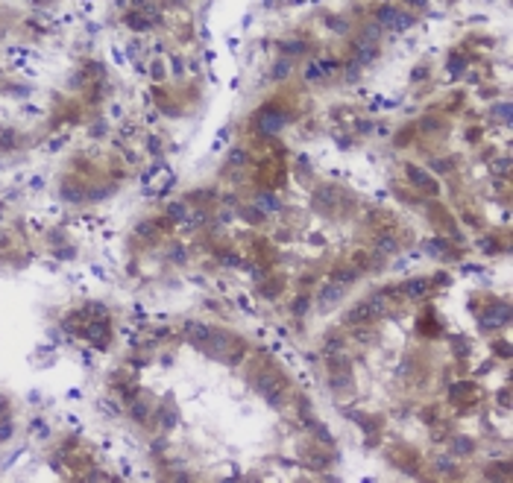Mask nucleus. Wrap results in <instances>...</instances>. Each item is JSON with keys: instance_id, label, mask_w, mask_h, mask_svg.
<instances>
[{"instance_id": "nucleus-1", "label": "nucleus", "mask_w": 513, "mask_h": 483, "mask_svg": "<svg viewBox=\"0 0 513 483\" xmlns=\"http://www.w3.org/2000/svg\"><path fill=\"white\" fill-rule=\"evenodd\" d=\"M255 390L261 392L270 404H282V378H276V375H261V378L255 381Z\"/></svg>"}, {"instance_id": "nucleus-2", "label": "nucleus", "mask_w": 513, "mask_h": 483, "mask_svg": "<svg viewBox=\"0 0 513 483\" xmlns=\"http://www.w3.org/2000/svg\"><path fill=\"white\" fill-rule=\"evenodd\" d=\"M376 18H379V24H384V27H390V30H405V27H410L408 15H402V12L393 9V6H381Z\"/></svg>"}, {"instance_id": "nucleus-3", "label": "nucleus", "mask_w": 513, "mask_h": 483, "mask_svg": "<svg viewBox=\"0 0 513 483\" xmlns=\"http://www.w3.org/2000/svg\"><path fill=\"white\" fill-rule=\"evenodd\" d=\"M285 126V114L279 112H261L258 114V129L261 132H279Z\"/></svg>"}, {"instance_id": "nucleus-4", "label": "nucleus", "mask_w": 513, "mask_h": 483, "mask_svg": "<svg viewBox=\"0 0 513 483\" xmlns=\"http://www.w3.org/2000/svg\"><path fill=\"white\" fill-rule=\"evenodd\" d=\"M340 296H343V287L340 284H328V287H323V293H320V305L326 308V305H334V302H340Z\"/></svg>"}, {"instance_id": "nucleus-5", "label": "nucleus", "mask_w": 513, "mask_h": 483, "mask_svg": "<svg viewBox=\"0 0 513 483\" xmlns=\"http://www.w3.org/2000/svg\"><path fill=\"white\" fill-rule=\"evenodd\" d=\"M208 331H211V328H205V325H196V322H191V325H188V337H191L196 346L203 349V343L208 340Z\"/></svg>"}, {"instance_id": "nucleus-6", "label": "nucleus", "mask_w": 513, "mask_h": 483, "mask_svg": "<svg viewBox=\"0 0 513 483\" xmlns=\"http://www.w3.org/2000/svg\"><path fill=\"white\" fill-rule=\"evenodd\" d=\"M349 281H355V269H334V272H331V284L346 287Z\"/></svg>"}, {"instance_id": "nucleus-7", "label": "nucleus", "mask_w": 513, "mask_h": 483, "mask_svg": "<svg viewBox=\"0 0 513 483\" xmlns=\"http://www.w3.org/2000/svg\"><path fill=\"white\" fill-rule=\"evenodd\" d=\"M126 21H129V27H132V30H150V21H147L144 15H129Z\"/></svg>"}, {"instance_id": "nucleus-8", "label": "nucleus", "mask_w": 513, "mask_h": 483, "mask_svg": "<svg viewBox=\"0 0 513 483\" xmlns=\"http://www.w3.org/2000/svg\"><path fill=\"white\" fill-rule=\"evenodd\" d=\"M405 293H408V296H422V293H425V281H408Z\"/></svg>"}, {"instance_id": "nucleus-9", "label": "nucleus", "mask_w": 513, "mask_h": 483, "mask_svg": "<svg viewBox=\"0 0 513 483\" xmlns=\"http://www.w3.org/2000/svg\"><path fill=\"white\" fill-rule=\"evenodd\" d=\"M287 71H290V65L282 62V65H276V73H273V76H287Z\"/></svg>"}, {"instance_id": "nucleus-10", "label": "nucleus", "mask_w": 513, "mask_h": 483, "mask_svg": "<svg viewBox=\"0 0 513 483\" xmlns=\"http://www.w3.org/2000/svg\"><path fill=\"white\" fill-rule=\"evenodd\" d=\"M9 433H12V428H0V439H6Z\"/></svg>"}, {"instance_id": "nucleus-11", "label": "nucleus", "mask_w": 513, "mask_h": 483, "mask_svg": "<svg viewBox=\"0 0 513 483\" xmlns=\"http://www.w3.org/2000/svg\"><path fill=\"white\" fill-rule=\"evenodd\" d=\"M410 3H417V6H422V3H425V0H410Z\"/></svg>"}, {"instance_id": "nucleus-12", "label": "nucleus", "mask_w": 513, "mask_h": 483, "mask_svg": "<svg viewBox=\"0 0 513 483\" xmlns=\"http://www.w3.org/2000/svg\"><path fill=\"white\" fill-rule=\"evenodd\" d=\"M0 410H3V401H0Z\"/></svg>"}, {"instance_id": "nucleus-13", "label": "nucleus", "mask_w": 513, "mask_h": 483, "mask_svg": "<svg viewBox=\"0 0 513 483\" xmlns=\"http://www.w3.org/2000/svg\"><path fill=\"white\" fill-rule=\"evenodd\" d=\"M32 3H41V0H32Z\"/></svg>"}, {"instance_id": "nucleus-14", "label": "nucleus", "mask_w": 513, "mask_h": 483, "mask_svg": "<svg viewBox=\"0 0 513 483\" xmlns=\"http://www.w3.org/2000/svg\"><path fill=\"white\" fill-rule=\"evenodd\" d=\"M173 3H176V0H173Z\"/></svg>"}]
</instances>
